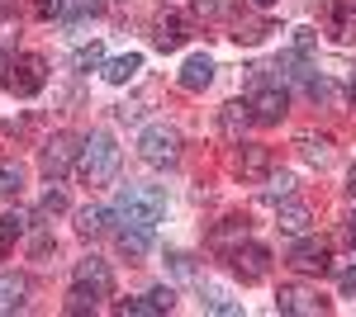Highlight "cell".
<instances>
[{
	"mask_svg": "<svg viewBox=\"0 0 356 317\" xmlns=\"http://www.w3.org/2000/svg\"><path fill=\"white\" fill-rule=\"evenodd\" d=\"M228 265H233V275H238L243 284H257V280H266V270H271V251H266L261 241H243V246L228 251Z\"/></svg>",
	"mask_w": 356,
	"mask_h": 317,
	"instance_id": "obj_7",
	"label": "cell"
},
{
	"mask_svg": "<svg viewBox=\"0 0 356 317\" xmlns=\"http://www.w3.org/2000/svg\"><path fill=\"white\" fill-rule=\"evenodd\" d=\"M114 313H119V317H152V313H157V303H152V298H119Z\"/></svg>",
	"mask_w": 356,
	"mask_h": 317,
	"instance_id": "obj_28",
	"label": "cell"
},
{
	"mask_svg": "<svg viewBox=\"0 0 356 317\" xmlns=\"http://www.w3.org/2000/svg\"><path fill=\"white\" fill-rule=\"evenodd\" d=\"M62 209H67V194H62V189H48V194H43V204H38V213H48V218L62 213Z\"/></svg>",
	"mask_w": 356,
	"mask_h": 317,
	"instance_id": "obj_35",
	"label": "cell"
},
{
	"mask_svg": "<svg viewBox=\"0 0 356 317\" xmlns=\"http://www.w3.org/2000/svg\"><path fill=\"white\" fill-rule=\"evenodd\" d=\"M81 180L86 185H110L119 175V142H114L110 128H95L90 137L81 142Z\"/></svg>",
	"mask_w": 356,
	"mask_h": 317,
	"instance_id": "obj_2",
	"label": "cell"
},
{
	"mask_svg": "<svg viewBox=\"0 0 356 317\" xmlns=\"http://www.w3.org/2000/svg\"><path fill=\"white\" fill-rule=\"evenodd\" d=\"M223 10V0H195V15H204V19H214Z\"/></svg>",
	"mask_w": 356,
	"mask_h": 317,
	"instance_id": "obj_38",
	"label": "cell"
},
{
	"mask_svg": "<svg viewBox=\"0 0 356 317\" xmlns=\"http://www.w3.org/2000/svg\"><path fill=\"white\" fill-rule=\"evenodd\" d=\"M204 313H219V317H238V313H243V303H238V298H228V293H223V289H209V293H204Z\"/></svg>",
	"mask_w": 356,
	"mask_h": 317,
	"instance_id": "obj_27",
	"label": "cell"
},
{
	"mask_svg": "<svg viewBox=\"0 0 356 317\" xmlns=\"http://www.w3.org/2000/svg\"><path fill=\"white\" fill-rule=\"evenodd\" d=\"M252 5H261V10H266V5H275V0H252Z\"/></svg>",
	"mask_w": 356,
	"mask_h": 317,
	"instance_id": "obj_44",
	"label": "cell"
},
{
	"mask_svg": "<svg viewBox=\"0 0 356 317\" xmlns=\"http://www.w3.org/2000/svg\"><path fill=\"white\" fill-rule=\"evenodd\" d=\"M247 123H252V109H247V100L238 105H223V114H219V128H223V137L228 142H243V132H247Z\"/></svg>",
	"mask_w": 356,
	"mask_h": 317,
	"instance_id": "obj_19",
	"label": "cell"
},
{
	"mask_svg": "<svg viewBox=\"0 0 356 317\" xmlns=\"http://www.w3.org/2000/svg\"><path fill=\"white\" fill-rule=\"evenodd\" d=\"M314 43H318V33H314V28H295V43H290V48H295L300 57H309V53H314Z\"/></svg>",
	"mask_w": 356,
	"mask_h": 317,
	"instance_id": "obj_33",
	"label": "cell"
},
{
	"mask_svg": "<svg viewBox=\"0 0 356 317\" xmlns=\"http://www.w3.org/2000/svg\"><path fill=\"white\" fill-rule=\"evenodd\" d=\"M147 298L157 303V313H171V308H176V293H171V289H152Z\"/></svg>",
	"mask_w": 356,
	"mask_h": 317,
	"instance_id": "obj_36",
	"label": "cell"
},
{
	"mask_svg": "<svg viewBox=\"0 0 356 317\" xmlns=\"http://www.w3.org/2000/svg\"><path fill=\"white\" fill-rule=\"evenodd\" d=\"M110 228V209H100V204H86L81 213H76V232L81 237H100Z\"/></svg>",
	"mask_w": 356,
	"mask_h": 317,
	"instance_id": "obj_22",
	"label": "cell"
},
{
	"mask_svg": "<svg viewBox=\"0 0 356 317\" xmlns=\"http://www.w3.org/2000/svg\"><path fill=\"white\" fill-rule=\"evenodd\" d=\"M347 237H352V246H356V213H352V223H347Z\"/></svg>",
	"mask_w": 356,
	"mask_h": 317,
	"instance_id": "obj_41",
	"label": "cell"
},
{
	"mask_svg": "<svg viewBox=\"0 0 356 317\" xmlns=\"http://www.w3.org/2000/svg\"><path fill=\"white\" fill-rule=\"evenodd\" d=\"M57 241L53 237H33V256H48V251H53Z\"/></svg>",
	"mask_w": 356,
	"mask_h": 317,
	"instance_id": "obj_39",
	"label": "cell"
},
{
	"mask_svg": "<svg viewBox=\"0 0 356 317\" xmlns=\"http://www.w3.org/2000/svg\"><path fill=\"white\" fill-rule=\"evenodd\" d=\"M290 189H295V180H290V175H271V189H266V199H271V204H280V199H290Z\"/></svg>",
	"mask_w": 356,
	"mask_h": 317,
	"instance_id": "obj_32",
	"label": "cell"
},
{
	"mask_svg": "<svg viewBox=\"0 0 356 317\" xmlns=\"http://www.w3.org/2000/svg\"><path fill=\"white\" fill-rule=\"evenodd\" d=\"M100 62H105V48H100V43H90V48H76V53H72V67H76V71H95Z\"/></svg>",
	"mask_w": 356,
	"mask_h": 317,
	"instance_id": "obj_29",
	"label": "cell"
},
{
	"mask_svg": "<svg viewBox=\"0 0 356 317\" xmlns=\"http://www.w3.org/2000/svg\"><path fill=\"white\" fill-rule=\"evenodd\" d=\"M33 10H38V19H57L62 0H33Z\"/></svg>",
	"mask_w": 356,
	"mask_h": 317,
	"instance_id": "obj_37",
	"label": "cell"
},
{
	"mask_svg": "<svg viewBox=\"0 0 356 317\" xmlns=\"http://www.w3.org/2000/svg\"><path fill=\"white\" fill-rule=\"evenodd\" d=\"M247 109H252V123H280L285 119V109H290V100H285V90H280V80H252V90H247Z\"/></svg>",
	"mask_w": 356,
	"mask_h": 317,
	"instance_id": "obj_5",
	"label": "cell"
},
{
	"mask_svg": "<svg viewBox=\"0 0 356 317\" xmlns=\"http://www.w3.org/2000/svg\"><path fill=\"white\" fill-rule=\"evenodd\" d=\"M138 157L147 161L152 171H171L181 161V132L171 128V123H147V128L138 132Z\"/></svg>",
	"mask_w": 356,
	"mask_h": 317,
	"instance_id": "obj_3",
	"label": "cell"
},
{
	"mask_svg": "<svg viewBox=\"0 0 356 317\" xmlns=\"http://www.w3.org/2000/svg\"><path fill=\"white\" fill-rule=\"evenodd\" d=\"M309 100H318V105H332V100H337V90H332V80H328V76L309 80Z\"/></svg>",
	"mask_w": 356,
	"mask_h": 317,
	"instance_id": "obj_30",
	"label": "cell"
},
{
	"mask_svg": "<svg viewBox=\"0 0 356 317\" xmlns=\"http://www.w3.org/2000/svg\"><path fill=\"white\" fill-rule=\"evenodd\" d=\"M114 246L129 256V261H143L147 251H152V228H138V223H119V232H114Z\"/></svg>",
	"mask_w": 356,
	"mask_h": 317,
	"instance_id": "obj_14",
	"label": "cell"
},
{
	"mask_svg": "<svg viewBox=\"0 0 356 317\" xmlns=\"http://www.w3.org/2000/svg\"><path fill=\"white\" fill-rule=\"evenodd\" d=\"M72 280H76V289L95 293V298H110V293H114V270L100 261V256H86V261H76Z\"/></svg>",
	"mask_w": 356,
	"mask_h": 317,
	"instance_id": "obj_9",
	"label": "cell"
},
{
	"mask_svg": "<svg viewBox=\"0 0 356 317\" xmlns=\"http://www.w3.org/2000/svg\"><path fill=\"white\" fill-rule=\"evenodd\" d=\"M114 218L119 223H138V228H157L166 213V194L157 185H124L114 194Z\"/></svg>",
	"mask_w": 356,
	"mask_h": 317,
	"instance_id": "obj_1",
	"label": "cell"
},
{
	"mask_svg": "<svg viewBox=\"0 0 356 317\" xmlns=\"http://www.w3.org/2000/svg\"><path fill=\"white\" fill-rule=\"evenodd\" d=\"M271 147H261V142H243L238 147V157H233V171L243 175V180H266L271 175Z\"/></svg>",
	"mask_w": 356,
	"mask_h": 317,
	"instance_id": "obj_12",
	"label": "cell"
},
{
	"mask_svg": "<svg viewBox=\"0 0 356 317\" xmlns=\"http://www.w3.org/2000/svg\"><path fill=\"white\" fill-rule=\"evenodd\" d=\"M347 189H352V199H356V166H352V175H347Z\"/></svg>",
	"mask_w": 356,
	"mask_h": 317,
	"instance_id": "obj_43",
	"label": "cell"
},
{
	"mask_svg": "<svg viewBox=\"0 0 356 317\" xmlns=\"http://www.w3.org/2000/svg\"><path fill=\"white\" fill-rule=\"evenodd\" d=\"M214 80V57L209 53H195V57H186V67H181V90H204Z\"/></svg>",
	"mask_w": 356,
	"mask_h": 317,
	"instance_id": "obj_16",
	"label": "cell"
},
{
	"mask_svg": "<svg viewBox=\"0 0 356 317\" xmlns=\"http://www.w3.org/2000/svg\"><path fill=\"white\" fill-rule=\"evenodd\" d=\"M275 313H285V317H323V313H332V303L318 298L314 289H304V284H285V289L275 293Z\"/></svg>",
	"mask_w": 356,
	"mask_h": 317,
	"instance_id": "obj_6",
	"label": "cell"
},
{
	"mask_svg": "<svg viewBox=\"0 0 356 317\" xmlns=\"http://www.w3.org/2000/svg\"><path fill=\"white\" fill-rule=\"evenodd\" d=\"M243 241H247V218H238V213H233V218H223L219 228L209 232V246L223 251V256H228L233 246H243Z\"/></svg>",
	"mask_w": 356,
	"mask_h": 317,
	"instance_id": "obj_17",
	"label": "cell"
},
{
	"mask_svg": "<svg viewBox=\"0 0 356 317\" xmlns=\"http://www.w3.org/2000/svg\"><path fill=\"white\" fill-rule=\"evenodd\" d=\"M342 293H347V298H356V270H347V275H342Z\"/></svg>",
	"mask_w": 356,
	"mask_h": 317,
	"instance_id": "obj_40",
	"label": "cell"
},
{
	"mask_svg": "<svg viewBox=\"0 0 356 317\" xmlns=\"http://www.w3.org/2000/svg\"><path fill=\"white\" fill-rule=\"evenodd\" d=\"M138 71H143V57L129 53V57H114L110 67H105V80H110V85H129Z\"/></svg>",
	"mask_w": 356,
	"mask_h": 317,
	"instance_id": "obj_23",
	"label": "cell"
},
{
	"mask_svg": "<svg viewBox=\"0 0 356 317\" xmlns=\"http://www.w3.org/2000/svg\"><path fill=\"white\" fill-rule=\"evenodd\" d=\"M19 189H24V166L0 161V199H19Z\"/></svg>",
	"mask_w": 356,
	"mask_h": 317,
	"instance_id": "obj_26",
	"label": "cell"
},
{
	"mask_svg": "<svg viewBox=\"0 0 356 317\" xmlns=\"http://www.w3.org/2000/svg\"><path fill=\"white\" fill-rule=\"evenodd\" d=\"M328 33L337 43H356V0H332L328 5Z\"/></svg>",
	"mask_w": 356,
	"mask_h": 317,
	"instance_id": "obj_15",
	"label": "cell"
},
{
	"mask_svg": "<svg viewBox=\"0 0 356 317\" xmlns=\"http://www.w3.org/2000/svg\"><path fill=\"white\" fill-rule=\"evenodd\" d=\"M347 100H352V109H356V76H352V85H347Z\"/></svg>",
	"mask_w": 356,
	"mask_h": 317,
	"instance_id": "obj_42",
	"label": "cell"
},
{
	"mask_svg": "<svg viewBox=\"0 0 356 317\" xmlns=\"http://www.w3.org/2000/svg\"><path fill=\"white\" fill-rule=\"evenodd\" d=\"M275 218H280V232H304V228L314 223L309 204H300V199H280V204H275Z\"/></svg>",
	"mask_w": 356,
	"mask_h": 317,
	"instance_id": "obj_20",
	"label": "cell"
},
{
	"mask_svg": "<svg viewBox=\"0 0 356 317\" xmlns=\"http://www.w3.org/2000/svg\"><path fill=\"white\" fill-rule=\"evenodd\" d=\"M67 313H95V293L72 289V293H67Z\"/></svg>",
	"mask_w": 356,
	"mask_h": 317,
	"instance_id": "obj_31",
	"label": "cell"
},
{
	"mask_svg": "<svg viewBox=\"0 0 356 317\" xmlns=\"http://www.w3.org/2000/svg\"><path fill=\"white\" fill-rule=\"evenodd\" d=\"M24 308H29V275L5 270V275H0V317L5 313H24Z\"/></svg>",
	"mask_w": 356,
	"mask_h": 317,
	"instance_id": "obj_13",
	"label": "cell"
},
{
	"mask_svg": "<svg viewBox=\"0 0 356 317\" xmlns=\"http://www.w3.org/2000/svg\"><path fill=\"white\" fill-rule=\"evenodd\" d=\"M19 237H24V213H0V256H10Z\"/></svg>",
	"mask_w": 356,
	"mask_h": 317,
	"instance_id": "obj_25",
	"label": "cell"
},
{
	"mask_svg": "<svg viewBox=\"0 0 356 317\" xmlns=\"http://www.w3.org/2000/svg\"><path fill=\"white\" fill-rule=\"evenodd\" d=\"M166 261H171V270H176L181 280H191V275H195V256H186V251H171Z\"/></svg>",
	"mask_w": 356,
	"mask_h": 317,
	"instance_id": "obj_34",
	"label": "cell"
},
{
	"mask_svg": "<svg viewBox=\"0 0 356 317\" xmlns=\"http://www.w3.org/2000/svg\"><path fill=\"white\" fill-rule=\"evenodd\" d=\"M105 10V0H62V10H57V24H81L90 15H100Z\"/></svg>",
	"mask_w": 356,
	"mask_h": 317,
	"instance_id": "obj_21",
	"label": "cell"
},
{
	"mask_svg": "<svg viewBox=\"0 0 356 317\" xmlns=\"http://www.w3.org/2000/svg\"><path fill=\"white\" fill-rule=\"evenodd\" d=\"M186 38H191V19H186V15H176V10H162V15L152 19V43H157L162 53H176Z\"/></svg>",
	"mask_w": 356,
	"mask_h": 317,
	"instance_id": "obj_11",
	"label": "cell"
},
{
	"mask_svg": "<svg viewBox=\"0 0 356 317\" xmlns=\"http://www.w3.org/2000/svg\"><path fill=\"white\" fill-rule=\"evenodd\" d=\"M0 85H5L10 95H19V100H29V95H38V90L48 85V62H43L38 53L15 57V62L5 67V76H0Z\"/></svg>",
	"mask_w": 356,
	"mask_h": 317,
	"instance_id": "obj_4",
	"label": "cell"
},
{
	"mask_svg": "<svg viewBox=\"0 0 356 317\" xmlns=\"http://www.w3.org/2000/svg\"><path fill=\"white\" fill-rule=\"evenodd\" d=\"M76 137L72 132H53L48 142H43V157H38V166H43V175L48 180H62L67 171H72V161H76Z\"/></svg>",
	"mask_w": 356,
	"mask_h": 317,
	"instance_id": "obj_8",
	"label": "cell"
},
{
	"mask_svg": "<svg viewBox=\"0 0 356 317\" xmlns=\"http://www.w3.org/2000/svg\"><path fill=\"white\" fill-rule=\"evenodd\" d=\"M300 157L309 161V166H328V161H332V142H328V137L304 132V137H300Z\"/></svg>",
	"mask_w": 356,
	"mask_h": 317,
	"instance_id": "obj_24",
	"label": "cell"
},
{
	"mask_svg": "<svg viewBox=\"0 0 356 317\" xmlns=\"http://www.w3.org/2000/svg\"><path fill=\"white\" fill-rule=\"evenodd\" d=\"M266 33H275L271 19H261V15H243V19L233 24V43H243V48H257V43H266Z\"/></svg>",
	"mask_w": 356,
	"mask_h": 317,
	"instance_id": "obj_18",
	"label": "cell"
},
{
	"mask_svg": "<svg viewBox=\"0 0 356 317\" xmlns=\"http://www.w3.org/2000/svg\"><path fill=\"white\" fill-rule=\"evenodd\" d=\"M290 265H295L300 275H323L332 265V246L323 237H304V241L290 246Z\"/></svg>",
	"mask_w": 356,
	"mask_h": 317,
	"instance_id": "obj_10",
	"label": "cell"
}]
</instances>
